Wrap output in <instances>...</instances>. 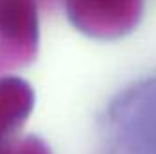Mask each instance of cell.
<instances>
[{
	"instance_id": "1",
	"label": "cell",
	"mask_w": 156,
	"mask_h": 154,
	"mask_svg": "<svg viewBox=\"0 0 156 154\" xmlns=\"http://www.w3.org/2000/svg\"><path fill=\"white\" fill-rule=\"evenodd\" d=\"M40 20L35 0H0V76L29 65L38 53Z\"/></svg>"
},
{
	"instance_id": "2",
	"label": "cell",
	"mask_w": 156,
	"mask_h": 154,
	"mask_svg": "<svg viewBox=\"0 0 156 154\" xmlns=\"http://www.w3.org/2000/svg\"><path fill=\"white\" fill-rule=\"evenodd\" d=\"M69 22L96 40L129 35L142 20L144 0H64Z\"/></svg>"
},
{
	"instance_id": "3",
	"label": "cell",
	"mask_w": 156,
	"mask_h": 154,
	"mask_svg": "<svg viewBox=\"0 0 156 154\" xmlns=\"http://www.w3.org/2000/svg\"><path fill=\"white\" fill-rule=\"evenodd\" d=\"M35 91L18 76H0V143L16 136L33 113Z\"/></svg>"
},
{
	"instance_id": "4",
	"label": "cell",
	"mask_w": 156,
	"mask_h": 154,
	"mask_svg": "<svg viewBox=\"0 0 156 154\" xmlns=\"http://www.w3.org/2000/svg\"><path fill=\"white\" fill-rule=\"evenodd\" d=\"M0 154H53L38 136H15L0 143Z\"/></svg>"
}]
</instances>
